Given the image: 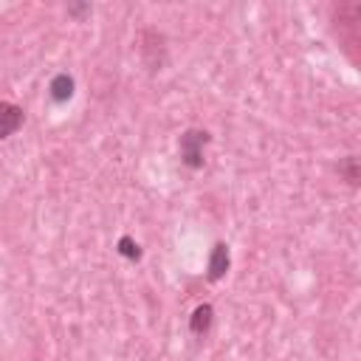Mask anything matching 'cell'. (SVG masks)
<instances>
[{
    "label": "cell",
    "instance_id": "6da1fadb",
    "mask_svg": "<svg viewBox=\"0 0 361 361\" xmlns=\"http://www.w3.org/2000/svg\"><path fill=\"white\" fill-rule=\"evenodd\" d=\"M209 144V133L206 130H186L180 135V161L189 169H200L203 166V147Z\"/></svg>",
    "mask_w": 361,
    "mask_h": 361
},
{
    "label": "cell",
    "instance_id": "5b68a950",
    "mask_svg": "<svg viewBox=\"0 0 361 361\" xmlns=\"http://www.w3.org/2000/svg\"><path fill=\"white\" fill-rule=\"evenodd\" d=\"M48 93H51V99H54L56 104L68 102V99L73 96V76H68V73H56V76L51 79V85H48Z\"/></svg>",
    "mask_w": 361,
    "mask_h": 361
},
{
    "label": "cell",
    "instance_id": "3957f363",
    "mask_svg": "<svg viewBox=\"0 0 361 361\" xmlns=\"http://www.w3.org/2000/svg\"><path fill=\"white\" fill-rule=\"evenodd\" d=\"M228 265H231V257H228V245L226 243H217L214 248H212V254H209V279L212 282H217L226 271H228Z\"/></svg>",
    "mask_w": 361,
    "mask_h": 361
},
{
    "label": "cell",
    "instance_id": "52a82bcc",
    "mask_svg": "<svg viewBox=\"0 0 361 361\" xmlns=\"http://www.w3.org/2000/svg\"><path fill=\"white\" fill-rule=\"evenodd\" d=\"M341 172L350 178V183H361V166H358L353 158H347V161L341 164Z\"/></svg>",
    "mask_w": 361,
    "mask_h": 361
},
{
    "label": "cell",
    "instance_id": "ba28073f",
    "mask_svg": "<svg viewBox=\"0 0 361 361\" xmlns=\"http://www.w3.org/2000/svg\"><path fill=\"white\" fill-rule=\"evenodd\" d=\"M71 14H90V6H71Z\"/></svg>",
    "mask_w": 361,
    "mask_h": 361
},
{
    "label": "cell",
    "instance_id": "8992f818",
    "mask_svg": "<svg viewBox=\"0 0 361 361\" xmlns=\"http://www.w3.org/2000/svg\"><path fill=\"white\" fill-rule=\"evenodd\" d=\"M118 254L127 257V259H138L141 257V248H138V243L133 237H121L118 240Z\"/></svg>",
    "mask_w": 361,
    "mask_h": 361
},
{
    "label": "cell",
    "instance_id": "7a4b0ae2",
    "mask_svg": "<svg viewBox=\"0 0 361 361\" xmlns=\"http://www.w3.org/2000/svg\"><path fill=\"white\" fill-rule=\"evenodd\" d=\"M20 124H23V107H17L11 102H3L0 104V135L11 138Z\"/></svg>",
    "mask_w": 361,
    "mask_h": 361
},
{
    "label": "cell",
    "instance_id": "277c9868",
    "mask_svg": "<svg viewBox=\"0 0 361 361\" xmlns=\"http://www.w3.org/2000/svg\"><path fill=\"white\" fill-rule=\"evenodd\" d=\"M212 322H214V310H212V305H197V307L192 310L189 330H192L195 336H206L209 327H212Z\"/></svg>",
    "mask_w": 361,
    "mask_h": 361
}]
</instances>
